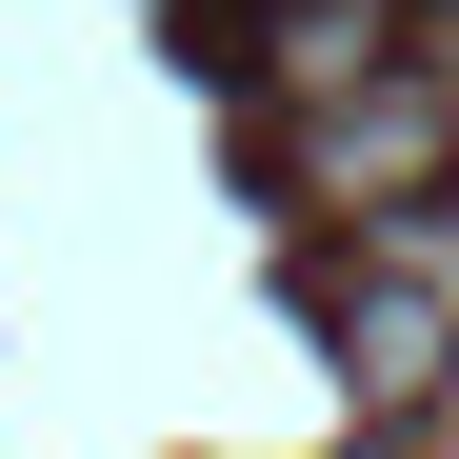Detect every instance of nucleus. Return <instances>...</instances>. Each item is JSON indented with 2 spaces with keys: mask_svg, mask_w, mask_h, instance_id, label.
<instances>
[{
  "mask_svg": "<svg viewBox=\"0 0 459 459\" xmlns=\"http://www.w3.org/2000/svg\"><path fill=\"white\" fill-rule=\"evenodd\" d=\"M280 160H299V200H320V220H379V200L459 180V40H420V60H359V81L280 100Z\"/></svg>",
  "mask_w": 459,
  "mask_h": 459,
  "instance_id": "obj_1",
  "label": "nucleus"
}]
</instances>
